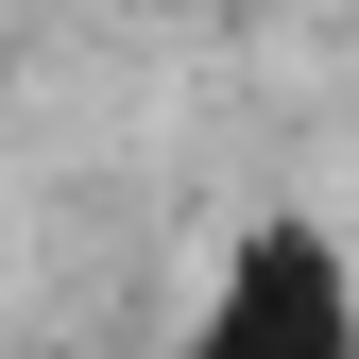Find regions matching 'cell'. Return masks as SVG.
Masks as SVG:
<instances>
[{
  "instance_id": "1",
  "label": "cell",
  "mask_w": 359,
  "mask_h": 359,
  "mask_svg": "<svg viewBox=\"0 0 359 359\" xmlns=\"http://www.w3.org/2000/svg\"><path fill=\"white\" fill-rule=\"evenodd\" d=\"M189 359H359V274L325 222H240L189 308Z\"/></svg>"
}]
</instances>
